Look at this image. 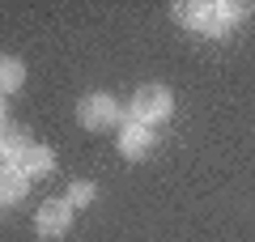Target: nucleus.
Wrapping results in <instances>:
<instances>
[{
	"instance_id": "1a4fd4ad",
	"label": "nucleus",
	"mask_w": 255,
	"mask_h": 242,
	"mask_svg": "<svg viewBox=\"0 0 255 242\" xmlns=\"http://www.w3.org/2000/svg\"><path fill=\"white\" fill-rule=\"evenodd\" d=\"M26 144H30L26 132H17V127H0V157H4V166H13Z\"/></svg>"
},
{
	"instance_id": "6e6552de",
	"label": "nucleus",
	"mask_w": 255,
	"mask_h": 242,
	"mask_svg": "<svg viewBox=\"0 0 255 242\" xmlns=\"http://www.w3.org/2000/svg\"><path fill=\"white\" fill-rule=\"evenodd\" d=\"M21 85H26V64L13 60V55H0V94L9 98V94H17Z\"/></svg>"
},
{
	"instance_id": "0eeeda50",
	"label": "nucleus",
	"mask_w": 255,
	"mask_h": 242,
	"mask_svg": "<svg viewBox=\"0 0 255 242\" xmlns=\"http://www.w3.org/2000/svg\"><path fill=\"white\" fill-rule=\"evenodd\" d=\"M30 196V179L17 166H0V208H13Z\"/></svg>"
},
{
	"instance_id": "f03ea898",
	"label": "nucleus",
	"mask_w": 255,
	"mask_h": 242,
	"mask_svg": "<svg viewBox=\"0 0 255 242\" xmlns=\"http://www.w3.org/2000/svg\"><path fill=\"white\" fill-rule=\"evenodd\" d=\"M174 115V94L166 85H140L132 94V107H128V119H136L145 127H162L166 119Z\"/></svg>"
},
{
	"instance_id": "20e7f679",
	"label": "nucleus",
	"mask_w": 255,
	"mask_h": 242,
	"mask_svg": "<svg viewBox=\"0 0 255 242\" xmlns=\"http://www.w3.org/2000/svg\"><path fill=\"white\" fill-rule=\"evenodd\" d=\"M68 225H73V208H68V200H64V196L38 204V213H34V234H38V238L55 242V238L68 234Z\"/></svg>"
},
{
	"instance_id": "9b49d317",
	"label": "nucleus",
	"mask_w": 255,
	"mask_h": 242,
	"mask_svg": "<svg viewBox=\"0 0 255 242\" xmlns=\"http://www.w3.org/2000/svg\"><path fill=\"white\" fill-rule=\"evenodd\" d=\"M4 119H9V98L0 94V127H4Z\"/></svg>"
},
{
	"instance_id": "423d86ee",
	"label": "nucleus",
	"mask_w": 255,
	"mask_h": 242,
	"mask_svg": "<svg viewBox=\"0 0 255 242\" xmlns=\"http://www.w3.org/2000/svg\"><path fill=\"white\" fill-rule=\"evenodd\" d=\"M13 166H17V170L26 174V179H43V174H51V166H55V153L47 149V144H34V140H30L26 149H21V157L13 161Z\"/></svg>"
},
{
	"instance_id": "7ed1b4c3",
	"label": "nucleus",
	"mask_w": 255,
	"mask_h": 242,
	"mask_svg": "<svg viewBox=\"0 0 255 242\" xmlns=\"http://www.w3.org/2000/svg\"><path fill=\"white\" fill-rule=\"evenodd\" d=\"M77 123H81L85 132H111V127L119 132V123H124V107H119L111 94L94 90V94H85V98L77 102Z\"/></svg>"
},
{
	"instance_id": "9d476101",
	"label": "nucleus",
	"mask_w": 255,
	"mask_h": 242,
	"mask_svg": "<svg viewBox=\"0 0 255 242\" xmlns=\"http://www.w3.org/2000/svg\"><path fill=\"white\" fill-rule=\"evenodd\" d=\"M94 196H98V187H94L90 179H77V183H68V191H64V200H68V208H85V204H94Z\"/></svg>"
},
{
	"instance_id": "39448f33",
	"label": "nucleus",
	"mask_w": 255,
	"mask_h": 242,
	"mask_svg": "<svg viewBox=\"0 0 255 242\" xmlns=\"http://www.w3.org/2000/svg\"><path fill=\"white\" fill-rule=\"evenodd\" d=\"M115 144H119V153H124L128 161H136V157H149V153H153L157 132L145 127V123H136V119H124L119 132H115Z\"/></svg>"
},
{
	"instance_id": "f257e3e1",
	"label": "nucleus",
	"mask_w": 255,
	"mask_h": 242,
	"mask_svg": "<svg viewBox=\"0 0 255 242\" xmlns=\"http://www.w3.org/2000/svg\"><path fill=\"white\" fill-rule=\"evenodd\" d=\"M174 17H179L191 34L226 38L243 17H251V4H247V0H179V4H174Z\"/></svg>"
}]
</instances>
